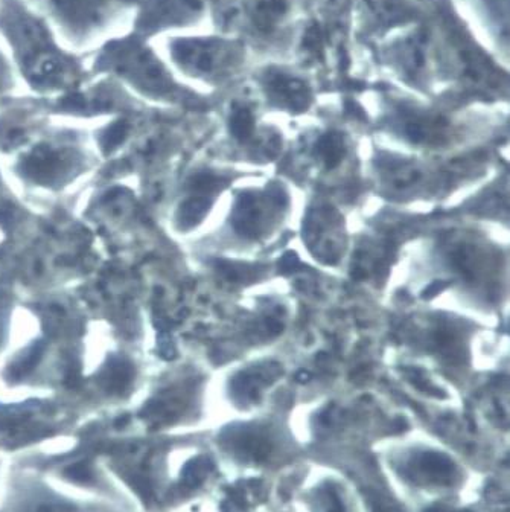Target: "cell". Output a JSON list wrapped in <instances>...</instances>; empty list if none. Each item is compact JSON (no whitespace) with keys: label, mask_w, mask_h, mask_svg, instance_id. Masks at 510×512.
Segmentation results:
<instances>
[{"label":"cell","mask_w":510,"mask_h":512,"mask_svg":"<svg viewBox=\"0 0 510 512\" xmlns=\"http://www.w3.org/2000/svg\"><path fill=\"white\" fill-rule=\"evenodd\" d=\"M211 468L212 464L209 459H195L194 462H191V464L185 468V474H183L185 484L188 485V487H197V485L201 484V480H204V477L208 476Z\"/></svg>","instance_id":"18"},{"label":"cell","mask_w":510,"mask_h":512,"mask_svg":"<svg viewBox=\"0 0 510 512\" xmlns=\"http://www.w3.org/2000/svg\"><path fill=\"white\" fill-rule=\"evenodd\" d=\"M133 377V366L125 363L124 360H116L102 375V383L106 386L107 391L113 392V394H122L130 386Z\"/></svg>","instance_id":"11"},{"label":"cell","mask_w":510,"mask_h":512,"mask_svg":"<svg viewBox=\"0 0 510 512\" xmlns=\"http://www.w3.org/2000/svg\"><path fill=\"white\" fill-rule=\"evenodd\" d=\"M128 133V124L127 122H116V124L110 125L107 128V132L102 136V147L106 148V150H113V148L118 147L122 141H124L125 136Z\"/></svg>","instance_id":"19"},{"label":"cell","mask_w":510,"mask_h":512,"mask_svg":"<svg viewBox=\"0 0 510 512\" xmlns=\"http://www.w3.org/2000/svg\"><path fill=\"white\" fill-rule=\"evenodd\" d=\"M255 128V119L247 107H236L230 119V130L233 136L240 141L249 138Z\"/></svg>","instance_id":"15"},{"label":"cell","mask_w":510,"mask_h":512,"mask_svg":"<svg viewBox=\"0 0 510 512\" xmlns=\"http://www.w3.org/2000/svg\"><path fill=\"white\" fill-rule=\"evenodd\" d=\"M427 512H447V511H444V509L439 508V506H434V508L428 509Z\"/></svg>","instance_id":"21"},{"label":"cell","mask_w":510,"mask_h":512,"mask_svg":"<svg viewBox=\"0 0 510 512\" xmlns=\"http://www.w3.org/2000/svg\"><path fill=\"white\" fill-rule=\"evenodd\" d=\"M390 60L407 77L418 78L424 75L430 61V42L427 34L416 31L404 39L396 40L390 48Z\"/></svg>","instance_id":"7"},{"label":"cell","mask_w":510,"mask_h":512,"mask_svg":"<svg viewBox=\"0 0 510 512\" xmlns=\"http://www.w3.org/2000/svg\"><path fill=\"white\" fill-rule=\"evenodd\" d=\"M17 78H19V75H17L16 69H14L13 61H11L10 55L7 54L4 46L0 43V96L13 89Z\"/></svg>","instance_id":"17"},{"label":"cell","mask_w":510,"mask_h":512,"mask_svg":"<svg viewBox=\"0 0 510 512\" xmlns=\"http://www.w3.org/2000/svg\"><path fill=\"white\" fill-rule=\"evenodd\" d=\"M67 473L71 474L74 479L87 480L92 474H90L89 465L86 464H75L74 467L69 468Z\"/></svg>","instance_id":"20"},{"label":"cell","mask_w":510,"mask_h":512,"mask_svg":"<svg viewBox=\"0 0 510 512\" xmlns=\"http://www.w3.org/2000/svg\"><path fill=\"white\" fill-rule=\"evenodd\" d=\"M240 46L221 37H174L168 43L169 61L183 74L200 80L223 77L241 61Z\"/></svg>","instance_id":"4"},{"label":"cell","mask_w":510,"mask_h":512,"mask_svg":"<svg viewBox=\"0 0 510 512\" xmlns=\"http://www.w3.org/2000/svg\"><path fill=\"white\" fill-rule=\"evenodd\" d=\"M54 29L58 39L89 55L113 37L130 31L142 0H28Z\"/></svg>","instance_id":"3"},{"label":"cell","mask_w":510,"mask_h":512,"mask_svg":"<svg viewBox=\"0 0 510 512\" xmlns=\"http://www.w3.org/2000/svg\"><path fill=\"white\" fill-rule=\"evenodd\" d=\"M364 4L367 16L377 25H392L407 16V7L402 0H364Z\"/></svg>","instance_id":"10"},{"label":"cell","mask_w":510,"mask_h":512,"mask_svg":"<svg viewBox=\"0 0 510 512\" xmlns=\"http://www.w3.org/2000/svg\"><path fill=\"white\" fill-rule=\"evenodd\" d=\"M69 159H72L71 151L42 145L26 156L22 168L31 179L51 183L63 177V171L69 167Z\"/></svg>","instance_id":"8"},{"label":"cell","mask_w":510,"mask_h":512,"mask_svg":"<svg viewBox=\"0 0 510 512\" xmlns=\"http://www.w3.org/2000/svg\"><path fill=\"white\" fill-rule=\"evenodd\" d=\"M290 0H247L246 16L256 31L271 34L290 13Z\"/></svg>","instance_id":"9"},{"label":"cell","mask_w":510,"mask_h":512,"mask_svg":"<svg viewBox=\"0 0 510 512\" xmlns=\"http://www.w3.org/2000/svg\"><path fill=\"white\" fill-rule=\"evenodd\" d=\"M264 89L271 100L281 107H287L296 112H302L310 107V87L299 78L291 77L285 72L270 69L264 75Z\"/></svg>","instance_id":"6"},{"label":"cell","mask_w":510,"mask_h":512,"mask_svg":"<svg viewBox=\"0 0 510 512\" xmlns=\"http://www.w3.org/2000/svg\"><path fill=\"white\" fill-rule=\"evenodd\" d=\"M343 147L345 145H343L342 136L338 133H329V135L323 136L317 144V154L325 160L326 167L334 168L342 160L343 150H345Z\"/></svg>","instance_id":"14"},{"label":"cell","mask_w":510,"mask_h":512,"mask_svg":"<svg viewBox=\"0 0 510 512\" xmlns=\"http://www.w3.org/2000/svg\"><path fill=\"white\" fill-rule=\"evenodd\" d=\"M204 8L206 0H142L131 31L151 40L159 32L197 22Z\"/></svg>","instance_id":"5"},{"label":"cell","mask_w":510,"mask_h":512,"mask_svg":"<svg viewBox=\"0 0 510 512\" xmlns=\"http://www.w3.org/2000/svg\"><path fill=\"white\" fill-rule=\"evenodd\" d=\"M87 68L150 100H179L182 87L151 40L127 31L86 55Z\"/></svg>","instance_id":"2"},{"label":"cell","mask_w":510,"mask_h":512,"mask_svg":"<svg viewBox=\"0 0 510 512\" xmlns=\"http://www.w3.org/2000/svg\"><path fill=\"white\" fill-rule=\"evenodd\" d=\"M209 206H211V203L203 197L186 200L182 208L179 209V214H177L180 226L185 229L195 226L204 215L208 214Z\"/></svg>","instance_id":"13"},{"label":"cell","mask_w":510,"mask_h":512,"mask_svg":"<svg viewBox=\"0 0 510 512\" xmlns=\"http://www.w3.org/2000/svg\"><path fill=\"white\" fill-rule=\"evenodd\" d=\"M43 351H45V345H43L42 342L32 345L31 348L26 351L25 356L20 357V359L14 363L10 371L11 377L22 378L28 375L32 369L36 368L40 357L43 356Z\"/></svg>","instance_id":"16"},{"label":"cell","mask_w":510,"mask_h":512,"mask_svg":"<svg viewBox=\"0 0 510 512\" xmlns=\"http://www.w3.org/2000/svg\"><path fill=\"white\" fill-rule=\"evenodd\" d=\"M0 43L36 92H74L89 74L86 55L67 48L28 0H0Z\"/></svg>","instance_id":"1"},{"label":"cell","mask_w":510,"mask_h":512,"mask_svg":"<svg viewBox=\"0 0 510 512\" xmlns=\"http://www.w3.org/2000/svg\"><path fill=\"white\" fill-rule=\"evenodd\" d=\"M419 470L431 479H448L453 474L454 464L444 453L427 452L419 456Z\"/></svg>","instance_id":"12"}]
</instances>
